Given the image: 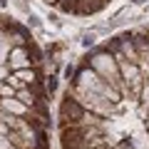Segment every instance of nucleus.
I'll return each mask as SVG.
<instances>
[{"label": "nucleus", "mask_w": 149, "mask_h": 149, "mask_svg": "<svg viewBox=\"0 0 149 149\" xmlns=\"http://www.w3.org/2000/svg\"><path fill=\"white\" fill-rule=\"evenodd\" d=\"M42 55L22 25L0 17V149H50Z\"/></svg>", "instance_id": "nucleus-2"}, {"label": "nucleus", "mask_w": 149, "mask_h": 149, "mask_svg": "<svg viewBox=\"0 0 149 149\" xmlns=\"http://www.w3.org/2000/svg\"><path fill=\"white\" fill-rule=\"evenodd\" d=\"M62 149H149V27L109 37L67 67Z\"/></svg>", "instance_id": "nucleus-1"}]
</instances>
